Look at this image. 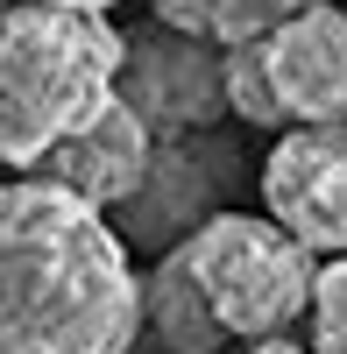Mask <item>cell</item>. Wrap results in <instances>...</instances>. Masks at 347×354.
Returning a JSON list of instances; mask_svg holds the SVG:
<instances>
[{
	"label": "cell",
	"mask_w": 347,
	"mask_h": 354,
	"mask_svg": "<svg viewBox=\"0 0 347 354\" xmlns=\"http://www.w3.org/2000/svg\"><path fill=\"white\" fill-rule=\"evenodd\" d=\"M142 340V277L106 205L57 177L0 185V354H128Z\"/></svg>",
	"instance_id": "6da1fadb"
},
{
	"label": "cell",
	"mask_w": 347,
	"mask_h": 354,
	"mask_svg": "<svg viewBox=\"0 0 347 354\" xmlns=\"http://www.w3.org/2000/svg\"><path fill=\"white\" fill-rule=\"evenodd\" d=\"M128 36L93 8L28 0L0 21V170H43L57 142L121 100Z\"/></svg>",
	"instance_id": "7a4b0ae2"
},
{
	"label": "cell",
	"mask_w": 347,
	"mask_h": 354,
	"mask_svg": "<svg viewBox=\"0 0 347 354\" xmlns=\"http://www.w3.org/2000/svg\"><path fill=\"white\" fill-rule=\"evenodd\" d=\"M178 248L206 290V305L220 312L227 340H248V347L283 340V326L312 319L319 255L270 213H206Z\"/></svg>",
	"instance_id": "3957f363"
},
{
	"label": "cell",
	"mask_w": 347,
	"mask_h": 354,
	"mask_svg": "<svg viewBox=\"0 0 347 354\" xmlns=\"http://www.w3.org/2000/svg\"><path fill=\"white\" fill-rule=\"evenodd\" d=\"M121 100L163 142H185V135H198L206 121L227 113V50L213 36H185V28L149 15V28L128 36Z\"/></svg>",
	"instance_id": "277c9868"
},
{
	"label": "cell",
	"mask_w": 347,
	"mask_h": 354,
	"mask_svg": "<svg viewBox=\"0 0 347 354\" xmlns=\"http://www.w3.org/2000/svg\"><path fill=\"white\" fill-rule=\"evenodd\" d=\"M263 213L312 255H347V121H291L263 156Z\"/></svg>",
	"instance_id": "5b68a950"
},
{
	"label": "cell",
	"mask_w": 347,
	"mask_h": 354,
	"mask_svg": "<svg viewBox=\"0 0 347 354\" xmlns=\"http://www.w3.org/2000/svg\"><path fill=\"white\" fill-rule=\"evenodd\" d=\"M255 50H263L283 121H347V8L319 0L270 28Z\"/></svg>",
	"instance_id": "8992f818"
},
{
	"label": "cell",
	"mask_w": 347,
	"mask_h": 354,
	"mask_svg": "<svg viewBox=\"0 0 347 354\" xmlns=\"http://www.w3.org/2000/svg\"><path fill=\"white\" fill-rule=\"evenodd\" d=\"M156 156H163V135L142 121L128 100H113L100 121H85L71 142H57L43 156V177H57L64 192L93 198V205H128L142 185H149Z\"/></svg>",
	"instance_id": "52a82bcc"
},
{
	"label": "cell",
	"mask_w": 347,
	"mask_h": 354,
	"mask_svg": "<svg viewBox=\"0 0 347 354\" xmlns=\"http://www.w3.org/2000/svg\"><path fill=\"white\" fill-rule=\"evenodd\" d=\"M142 326H156V340L170 354H220V340H227L220 312L206 305V290H198V277H191L178 241L163 248V262L149 270V283H142Z\"/></svg>",
	"instance_id": "ba28073f"
},
{
	"label": "cell",
	"mask_w": 347,
	"mask_h": 354,
	"mask_svg": "<svg viewBox=\"0 0 347 354\" xmlns=\"http://www.w3.org/2000/svg\"><path fill=\"white\" fill-rule=\"evenodd\" d=\"M227 113H241L248 128H283L276 85H270L263 50H255V43H234V50H227Z\"/></svg>",
	"instance_id": "9c48e42d"
},
{
	"label": "cell",
	"mask_w": 347,
	"mask_h": 354,
	"mask_svg": "<svg viewBox=\"0 0 347 354\" xmlns=\"http://www.w3.org/2000/svg\"><path fill=\"white\" fill-rule=\"evenodd\" d=\"M319 8V0H213V43L234 50V43H263L270 28H283L291 15Z\"/></svg>",
	"instance_id": "30bf717a"
},
{
	"label": "cell",
	"mask_w": 347,
	"mask_h": 354,
	"mask_svg": "<svg viewBox=\"0 0 347 354\" xmlns=\"http://www.w3.org/2000/svg\"><path fill=\"white\" fill-rule=\"evenodd\" d=\"M312 347L347 354V255L319 262V283H312Z\"/></svg>",
	"instance_id": "8fae6325"
},
{
	"label": "cell",
	"mask_w": 347,
	"mask_h": 354,
	"mask_svg": "<svg viewBox=\"0 0 347 354\" xmlns=\"http://www.w3.org/2000/svg\"><path fill=\"white\" fill-rule=\"evenodd\" d=\"M149 15L185 28V36H213V0H149Z\"/></svg>",
	"instance_id": "7c38bea8"
},
{
	"label": "cell",
	"mask_w": 347,
	"mask_h": 354,
	"mask_svg": "<svg viewBox=\"0 0 347 354\" xmlns=\"http://www.w3.org/2000/svg\"><path fill=\"white\" fill-rule=\"evenodd\" d=\"M248 354H319V347H291V340H255Z\"/></svg>",
	"instance_id": "4fadbf2b"
},
{
	"label": "cell",
	"mask_w": 347,
	"mask_h": 354,
	"mask_svg": "<svg viewBox=\"0 0 347 354\" xmlns=\"http://www.w3.org/2000/svg\"><path fill=\"white\" fill-rule=\"evenodd\" d=\"M57 8H93V15H113L121 0H57Z\"/></svg>",
	"instance_id": "5bb4252c"
},
{
	"label": "cell",
	"mask_w": 347,
	"mask_h": 354,
	"mask_svg": "<svg viewBox=\"0 0 347 354\" xmlns=\"http://www.w3.org/2000/svg\"><path fill=\"white\" fill-rule=\"evenodd\" d=\"M0 21H8V0H0Z\"/></svg>",
	"instance_id": "9a60e30c"
}]
</instances>
